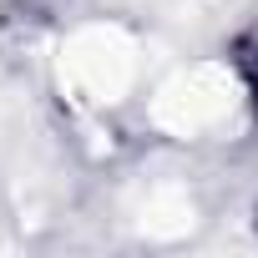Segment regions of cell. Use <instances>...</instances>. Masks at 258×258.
Returning a JSON list of instances; mask_svg holds the SVG:
<instances>
[{"mask_svg":"<svg viewBox=\"0 0 258 258\" xmlns=\"http://www.w3.org/2000/svg\"><path fill=\"white\" fill-rule=\"evenodd\" d=\"M238 66H243V76H248V86H253V101H258V31L238 46Z\"/></svg>","mask_w":258,"mask_h":258,"instance_id":"cell-1","label":"cell"}]
</instances>
